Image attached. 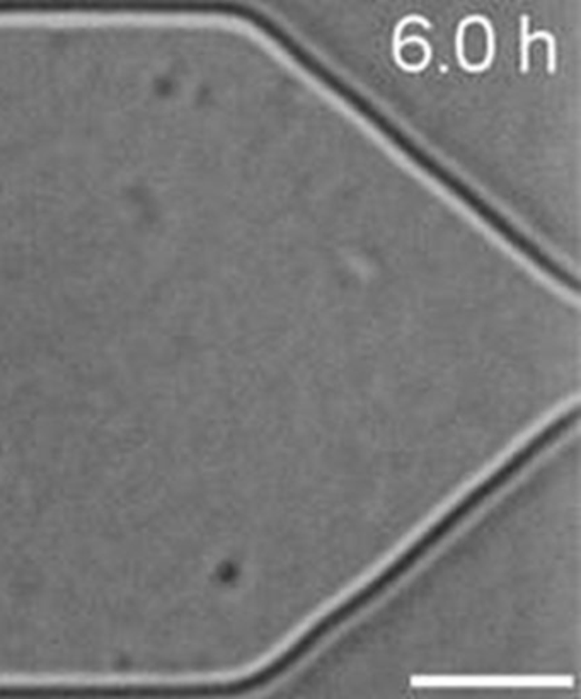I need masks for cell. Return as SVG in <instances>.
I'll list each match as a JSON object with an SVG mask.
<instances>
[{
  "label": "cell",
  "mask_w": 581,
  "mask_h": 699,
  "mask_svg": "<svg viewBox=\"0 0 581 699\" xmlns=\"http://www.w3.org/2000/svg\"><path fill=\"white\" fill-rule=\"evenodd\" d=\"M457 51L462 65L471 70H481L491 62L493 34L486 21L469 19L460 26Z\"/></svg>",
  "instance_id": "cell-1"
},
{
  "label": "cell",
  "mask_w": 581,
  "mask_h": 699,
  "mask_svg": "<svg viewBox=\"0 0 581 699\" xmlns=\"http://www.w3.org/2000/svg\"><path fill=\"white\" fill-rule=\"evenodd\" d=\"M397 62L408 70H419L430 60V46L418 31H404L396 48Z\"/></svg>",
  "instance_id": "cell-2"
}]
</instances>
